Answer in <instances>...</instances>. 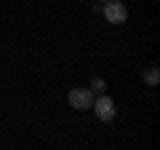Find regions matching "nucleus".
<instances>
[{
	"label": "nucleus",
	"instance_id": "obj_1",
	"mask_svg": "<svg viewBox=\"0 0 160 150\" xmlns=\"http://www.w3.org/2000/svg\"><path fill=\"white\" fill-rule=\"evenodd\" d=\"M93 113H96L99 121H112L115 113H118V107H115V102L107 97V94H99V97H93Z\"/></svg>",
	"mask_w": 160,
	"mask_h": 150
},
{
	"label": "nucleus",
	"instance_id": "obj_2",
	"mask_svg": "<svg viewBox=\"0 0 160 150\" xmlns=\"http://www.w3.org/2000/svg\"><path fill=\"white\" fill-rule=\"evenodd\" d=\"M104 19L109 24H123L128 19V8L126 3H118V0H107V6H104Z\"/></svg>",
	"mask_w": 160,
	"mask_h": 150
},
{
	"label": "nucleus",
	"instance_id": "obj_3",
	"mask_svg": "<svg viewBox=\"0 0 160 150\" xmlns=\"http://www.w3.org/2000/svg\"><path fill=\"white\" fill-rule=\"evenodd\" d=\"M69 104H72L75 110H88L93 104L91 88H72V91H69Z\"/></svg>",
	"mask_w": 160,
	"mask_h": 150
},
{
	"label": "nucleus",
	"instance_id": "obj_4",
	"mask_svg": "<svg viewBox=\"0 0 160 150\" xmlns=\"http://www.w3.org/2000/svg\"><path fill=\"white\" fill-rule=\"evenodd\" d=\"M144 81H147L149 86H158V81H160V72H158V67H149L147 72H144Z\"/></svg>",
	"mask_w": 160,
	"mask_h": 150
},
{
	"label": "nucleus",
	"instance_id": "obj_5",
	"mask_svg": "<svg viewBox=\"0 0 160 150\" xmlns=\"http://www.w3.org/2000/svg\"><path fill=\"white\" fill-rule=\"evenodd\" d=\"M104 88H107V83L102 78H93L91 81V94H104Z\"/></svg>",
	"mask_w": 160,
	"mask_h": 150
},
{
	"label": "nucleus",
	"instance_id": "obj_6",
	"mask_svg": "<svg viewBox=\"0 0 160 150\" xmlns=\"http://www.w3.org/2000/svg\"><path fill=\"white\" fill-rule=\"evenodd\" d=\"M99 3H107V0H99Z\"/></svg>",
	"mask_w": 160,
	"mask_h": 150
}]
</instances>
